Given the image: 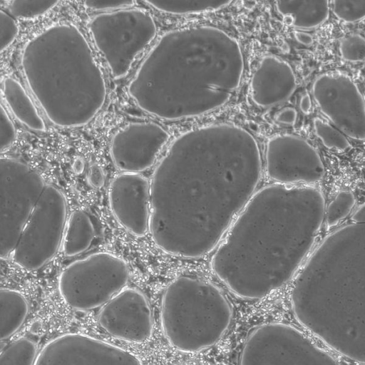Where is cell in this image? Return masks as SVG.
<instances>
[{
    "mask_svg": "<svg viewBox=\"0 0 365 365\" xmlns=\"http://www.w3.org/2000/svg\"><path fill=\"white\" fill-rule=\"evenodd\" d=\"M261 171L258 144L239 125L213 123L178 135L150 182L155 245L182 258L210 252L254 194Z\"/></svg>",
    "mask_w": 365,
    "mask_h": 365,
    "instance_id": "6da1fadb",
    "label": "cell"
},
{
    "mask_svg": "<svg viewBox=\"0 0 365 365\" xmlns=\"http://www.w3.org/2000/svg\"><path fill=\"white\" fill-rule=\"evenodd\" d=\"M322 192L273 184L255 192L217 246L215 275L236 296L267 297L292 277L304 253L307 231L323 217Z\"/></svg>",
    "mask_w": 365,
    "mask_h": 365,
    "instance_id": "7a4b0ae2",
    "label": "cell"
},
{
    "mask_svg": "<svg viewBox=\"0 0 365 365\" xmlns=\"http://www.w3.org/2000/svg\"><path fill=\"white\" fill-rule=\"evenodd\" d=\"M244 71L242 48L211 26L176 29L150 49L128 86L144 112L160 119L192 118L226 104Z\"/></svg>",
    "mask_w": 365,
    "mask_h": 365,
    "instance_id": "3957f363",
    "label": "cell"
},
{
    "mask_svg": "<svg viewBox=\"0 0 365 365\" xmlns=\"http://www.w3.org/2000/svg\"><path fill=\"white\" fill-rule=\"evenodd\" d=\"M28 85L48 118L61 128L91 121L103 108L107 86L82 33L53 25L31 38L21 56Z\"/></svg>",
    "mask_w": 365,
    "mask_h": 365,
    "instance_id": "277c9868",
    "label": "cell"
},
{
    "mask_svg": "<svg viewBox=\"0 0 365 365\" xmlns=\"http://www.w3.org/2000/svg\"><path fill=\"white\" fill-rule=\"evenodd\" d=\"M232 308L212 282L194 275H180L165 287L161 299L163 334L175 349L195 353L210 348L225 334Z\"/></svg>",
    "mask_w": 365,
    "mask_h": 365,
    "instance_id": "5b68a950",
    "label": "cell"
},
{
    "mask_svg": "<svg viewBox=\"0 0 365 365\" xmlns=\"http://www.w3.org/2000/svg\"><path fill=\"white\" fill-rule=\"evenodd\" d=\"M93 42L112 76L121 78L138 54L155 38L152 16L140 9H123L95 16L88 23Z\"/></svg>",
    "mask_w": 365,
    "mask_h": 365,
    "instance_id": "8992f818",
    "label": "cell"
},
{
    "mask_svg": "<svg viewBox=\"0 0 365 365\" xmlns=\"http://www.w3.org/2000/svg\"><path fill=\"white\" fill-rule=\"evenodd\" d=\"M128 278L124 259L110 252H98L65 267L58 287L68 307L87 311L104 305L125 287Z\"/></svg>",
    "mask_w": 365,
    "mask_h": 365,
    "instance_id": "52a82bcc",
    "label": "cell"
},
{
    "mask_svg": "<svg viewBox=\"0 0 365 365\" xmlns=\"http://www.w3.org/2000/svg\"><path fill=\"white\" fill-rule=\"evenodd\" d=\"M66 222L64 195L46 185L12 252L14 262L28 271L44 266L58 250Z\"/></svg>",
    "mask_w": 365,
    "mask_h": 365,
    "instance_id": "ba28073f",
    "label": "cell"
},
{
    "mask_svg": "<svg viewBox=\"0 0 365 365\" xmlns=\"http://www.w3.org/2000/svg\"><path fill=\"white\" fill-rule=\"evenodd\" d=\"M0 251L2 258L14 250L46 184L26 163L1 158Z\"/></svg>",
    "mask_w": 365,
    "mask_h": 365,
    "instance_id": "9c48e42d",
    "label": "cell"
},
{
    "mask_svg": "<svg viewBox=\"0 0 365 365\" xmlns=\"http://www.w3.org/2000/svg\"><path fill=\"white\" fill-rule=\"evenodd\" d=\"M318 107L344 134L365 140V101L355 82L339 73H324L312 85Z\"/></svg>",
    "mask_w": 365,
    "mask_h": 365,
    "instance_id": "30bf717a",
    "label": "cell"
},
{
    "mask_svg": "<svg viewBox=\"0 0 365 365\" xmlns=\"http://www.w3.org/2000/svg\"><path fill=\"white\" fill-rule=\"evenodd\" d=\"M267 177L281 184L314 183L325 173L317 150L305 139L293 134L271 137L266 145Z\"/></svg>",
    "mask_w": 365,
    "mask_h": 365,
    "instance_id": "8fae6325",
    "label": "cell"
},
{
    "mask_svg": "<svg viewBox=\"0 0 365 365\" xmlns=\"http://www.w3.org/2000/svg\"><path fill=\"white\" fill-rule=\"evenodd\" d=\"M132 352L117 345L77 333L58 336L38 352L35 364H140Z\"/></svg>",
    "mask_w": 365,
    "mask_h": 365,
    "instance_id": "7c38bea8",
    "label": "cell"
},
{
    "mask_svg": "<svg viewBox=\"0 0 365 365\" xmlns=\"http://www.w3.org/2000/svg\"><path fill=\"white\" fill-rule=\"evenodd\" d=\"M307 344L294 327L268 322L246 337L239 357L242 365L299 364L307 356Z\"/></svg>",
    "mask_w": 365,
    "mask_h": 365,
    "instance_id": "4fadbf2b",
    "label": "cell"
},
{
    "mask_svg": "<svg viewBox=\"0 0 365 365\" xmlns=\"http://www.w3.org/2000/svg\"><path fill=\"white\" fill-rule=\"evenodd\" d=\"M170 138L168 132L153 122H133L113 136L110 153L115 166L125 173L150 168Z\"/></svg>",
    "mask_w": 365,
    "mask_h": 365,
    "instance_id": "5bb4252c",
    "label": "cell"
},
{
    "mask_svg": "<svg viewBox=\"0 0 365 365\" xmlns=\"http://www.w3.org/2000/svg\"><path fill=\"white\" fill-rule=\"evenodd\" d=\"M98 321L110 335L132 343H142L152 335V312L145 295L135 288H123L101 308Z\"/></svg>",
    "mask_w": 365,
    "mask_h": 365,
    "instance_id": "9a60e30c",
    "label": "cell"
},
{
    "mask_svg": "<svg viewBox=\"0 0 365 365\" xmlns=\"http://www.w3.org/2000/svg\"><path fill=\"white\" fill-rule=\"evenodd\" d=\"M110 210L129 233L143 236L148 230L150 183L143 175L123 172L116 175L108 188Z\"/></svg>",
    "mask_w": 365,
    "mask_h": 365,
    "instance_id": "2e32d148",
    "label": "cell"
},
{
    "mask_svg": "<svg viewBox=\"0 0 365 365\" xmlns=\"http://www.w3.org/2000/svg\"><path fill=\"white\" fill-rule=\"evenodd\" d=\"M296 87V76L291 66L268 55L261 58L252 75L250 95L256 106L269 108L287 100Z\"/></svg>",
    "mask_w": 365,
    "mask_h": 365,
    "instance_id": "e0dca14e",
    "label": "cell"
},
{
    "mask_svg": "<svg viewBox=\"0 0 365 365\" xmlns=\"http://www.w3.org/2000/svg\"><path fill=\"white\" fill-rule=\"evenodd\" d=\"M277 11L299 30L322 25L329 14V0H274Z\"/></svg>",
    "mask_w": 365,
    "mask_h": 365,
    "instance_id": "ac0fdd59",
    "label": "cell"
},
{
    "mask_svg": "<svg viewBox=\"0 0 365 365\" xmlns=\"http://www.w3.org/2000/svg\"><path fill=\"white\" fill-rule=\"evenodd\" d=\"M2 93L11 113L21 123L34 130H46L43 120L17 80L12 77H6L2 83Z\"/></svg>",
    "mask_w": 365,
    "mask_h": 365,
    "instance_id": "d6986e66",
    "label": "cell"
},
{
    "mask_svg": "<svg viewBox=\"0 0 365 365\" xmlns=\"http://www.w3.org/2000/svg\"><path fill=\"white\" fill-rule=\"evenodd\" d=\"M95 227L90 215L83 210L73 211L67 220L63 238V251L71 257L86 251L95 237Z\"/></svg>",
    "mask_w": 365,
    "mask_h": 365,
    "instance_id": "ffe728a7",
    "label": "cell"
},
{
    "mask_svg": "<svg viewBox=\"0 0 365 365\" xmlns=\"http://www.w3.org/2000/svg\"><path fill=\"white\" fill-rule=\"evenodd\" d=\"M28 312V302L21 292L9 288L1 289L0 336L1 340L9 339L19 329Z\"/></svg>",
    "mask_w": 365,
    "mask_h": 365,
    "instance_id": "44dd1931",
    "label": "cell"
},
{
    "mask_svg": "<svg viewBox=\"0 0 365 365\" xmlns=\"http://www.w3.org/2000/svg\"><path fill=\"white\" fill-rule=\"evenodd\" d=\"M162 12L171 14H195L223 8L233 0H145Z\"/></svg>",
    "mask_w": 365,
    "mask_h": 365,
    "instance_id": "7402d4cb",
    "label": "cell"
},
{
    "mask_svg": "<svg viewBox=\"0 0 365 365\" xmlns=\"http://www.w3.org/2000/svg\"><path fill=\"white\" fill-rule=\"evenodd\" d=\"M38 354L36 343L29 338L22 337L1 351L0 365L35 364Z\"/></svg>",
    "mask_w": 365,
    "mask_h": 365,
    "instance_id": "603a6c76",
    "label": "cell"
},
{
    "mask_svg": "<svg viewBox=\"0 0 365 365\" xmlns=\"http://www.w3.org/2000/svg\"><path fill=\"white\" fill-rule=\"evenodd\" d=\"M60 0H11L9 14L16 18L31 19L41 16L52 9Z\"/></svg>",
    "mask_w": 365,
    "mask_h": 365,
    "instance_id": "cb8c5ba5",
    "label": "cell"
},
{
    "mask_svg": "<svg viewBox=\"0 0 365 365\" xmlns=\"http://www.w3.org/2000/svg\"><path fill=\"white\" fill-rule=\"evenodd\" d=\"M313 125L317 136L325 147L339 150H345L350 147L345 135L327 121L317 117L314 119Z\"/></svg>",
    "mask_w": 365,
    "mask_h": 365,
    "instance_id": "d4e9b609",
    "label": "cell"
},
{
    "mask_svg": "<svg viewBox=\"0 0 365 365\" xmlns=\"http://www.w3.org/2000/svg\"><path fill=\"white\" fill-rule=\"evenodd\" d=\"M355 202L356 198L351 191H340L328 206L327 211L328 227H333L345 218L352 210Z\"/></svg>",
    "mask_w": 365,
    "mask_h": 365,
    "instance_id": "484cf974",
    "label": "cell"
},
{
    "mask_svg": "<svg viewBox=\"0 0 365 365\" xmlns=\"http://www.w3.org/2000/svg\"><path fill=\"white\" fill-rule=\"evenodd\" d=\"M331 7L334 15L344 22L365 19V0H331Z\"/></svg>",
    "mask_w": 365,
    "mask_h": 365,
    "instance_id": "4316f807",
    "label": "cell"
},
{
    "mask_svg": "<svg viewBox=\"0 0 365 365\" xmlns=\"http://www.w3.org/2000/svg\"><path fill=\"white\" fill-rule=\"evenodd\" d=\"M339 50L341 57L346 61H364L365 38L357 34H349L340 41Z\"/></svg>",
    "mask_w": 365,
    "mask_h": 365,
    "instance_id": "83f0119b",
    "label": "cell"
},
{
    "mask_svg": "<svg viewBox=\"0 0 365 365\" xmlns=\"http://www.w3.org/2000/svg\"><path fill=\"white\" fill-rule=\"evenodd\" d=\"M19 34L16 21L10 14L4 11L0 16L1 51L3 52L14 41Z\"/></svg>",
    "mask_w": 365,
    "mask_h": 365,
    "instance_id": "f1b7e54d",
    "label": "cell"
},
{
    "mask_svg": "<svg viewBox=\"0 0 365 365\" xmlns=\"http://www.w3.org/2000/svg\"><path fill=\"white\" fill-rule=\"evenodd\" d=\"M0 122V150L1 152H3L14 144L17 138V131L2 105L1 106Z\"/></svg>",
    "mask_w": 365,
    "mask_h": 365,
    "instance_id": "f546056e",
    "label": "cell"
},
{
    "mask_svg": "<svg viewBox=\"0 0 365 365\" xmlns=\"http://www.w3.org/2000/svg\"><path fill=\"white\" fill-rule=\"evenodd\" d=\"M85 6L95 11L119 10L132 6L134 0H83Z\"/></svg>",
    "mask_w": 365,
    "mask_h": 365,
    "instance_id": "4dcf8cb0",
    "label": "cell"
},
{
    "mask_svg": "<svg viewBox=\"0 0 365 365\" xmlns=\"http://www.w3.org/2000/svg\"><path fill=\"white\" fill-rule=\"evenodd\" d=\"M274 118L278 123L285 125H293L297 121V112L294 108L287 106L277 111Z\"/></svg>",
    "mask_w": 365,
    "mask_h": 365,
    "instance_id": "1f68e13d",
    "label": "cell"
},
{
    "mask_svg": "<svg viewBox=\"0 0 365 365\" xmlns=\"http://www.w3.org/2000/svg\"><path fill=\"white\" fill-rule=\"evenodd\" d=\"M88 181L94 188H101L105 184V175L101 166L93 164L89 169Z\"/></svg>",
    "mask_w": 365,
    "mask_h": 365,
    "instance_id": "d6a6232c",
    "label": "cell"
},
{
    "mask_svg": "<svg viewBox=\"0 0 365 365\" xmlns=\"http://www.w3.org/2000/svg\"><path fill=\"white\" fill-rule=\"evenodd\" d=\"M295 39L302 45L310 46L313 43V37L303 30L296 31L294 33Z\"/></svg>",
    "mask_w": 365,
    "mask_h": 365,
    "instance_id": "836d02e7",
    "label": "cell"
},
{
    "mask_svg": "<svg viewBox=\"0 0 365 365\" xmlns=\"http://www.w3.org/2000/svg\"><path fill=\"white\" fill-rule=\"evenodd\" d=\"M312 108V100L308 93L304 94L299 101V108L304 114L309 113Z\"/></svg>",
    "mask_w": 365,
    "mask_h": 365,
    "instance_id": "e575fe53",
    "label": "cell"
},
{
    "mask_svg": "<svg viewBox=\"0 0 365 365\" xmlns=\"http://www.w3.org/2000/svg\"><path fill=\"white\" fill-rule=\"evenodd\" d=\"M351 218L357 222H365V204L360 206L356 210Z\"/></svg>",
    "mask_w": 365,
    "mask_h": 365,
    "instance_id": "d590c367",
    "label": "cell"
},
{
    "mask_svg": "<svg viewBox=\"0 0 365 365\" xmlns=\"http://www.w3.org/2000/svg\"><path fill=\"white\" fill-rule=\"evenodd\" d=\"M84 166L85 164L83 160L81 158L78 157L74 160L73 163L72 169L74 173L79 175L81 174L84 170Z\"/></svg>",
    "mask_w": 365,
    "mask_h": 365,
    "instance_id": "8d00e7d4",
    "label": "cell"
}]
</instances>
